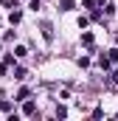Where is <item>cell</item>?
<instances>
[{"label":"cell","instance_id":"obj_1","mask_svg":"<svg viewBox=\"0 0 118 121\" xmlns=\"http://www.w3.org/2000/svg\"><path fill=\"white\" fill-rule=\"evenodd\" d=\"M23 110H25V116H34V113H37V107H34L31 101H28V104H25V107H23Z\"/></svg>","mask_w":118,"mask_h":121}]
</instances>
